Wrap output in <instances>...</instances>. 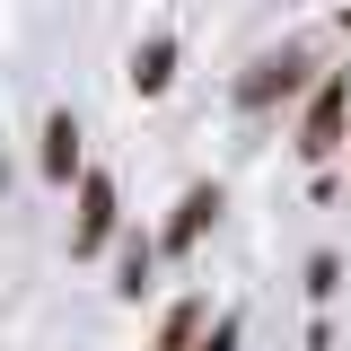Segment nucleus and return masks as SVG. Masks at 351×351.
<instances>
[{"label": "nucleus", "mask_w": 351, "mask_h": 351, "mask_svg": "<svg viewBox=\"0 0 351 351\" xmlns=\"http://www.w3.org/2000/svg\"><path fill=\"white\" fill-rule=\"evenodd\" d=\"M343 123H351V71H325L316 97H307V114H299V158H334Z\"/></svg>", "instance_id": "obj_1"}, {"label": "nucleus", "mask_w": 351, "mask_h": 351, "mask_svg": "<svg viewBox=\"0 0 351 351\" xmlns=\"http://www.w3.org/2000/svg\"><path fill=\"white\" fill-rule=\"evenodd\" d=\"M114 228H123L114 176H106V167H88V176H80V219H71V255H106V246H114Z\"/></svg>", "instance_id": "obj_2"}, {"label": "nucleus", "mask_w": 351, "mask_h": 351, "mask_svg": "<svg viewBox=\"0 0 351 351\" xmlns=\"http://www.w3.org/2000/svg\"><path fill=\"white\" fill-rule=\"evenodd\" d=\"M299 88H307V53H299V44H281V53L246 62V80H237V106H246V114H263V106H281V97H299Z\"/></svg>", "instance_id": "obj_3"}, {"label": "nucleus", "mask_w": 351, "mask_h": 351, "mask_svg": "<svg viewBox=\"0 0 351 351\" xmlns=\"http://www.w3.org/2000/svg\"><path fill=\"white\" fill-rule=\"evenodd\" d=\"M211 219H219V184H184V193H176V219L158 228V255H193Z\"/></svg>", "instance_id": "obj_4"}, {"label": "nucleus", "mask_w": 351, "mask_h": 351, "mask_svg": "<svg viewBox=\"0 0 351 351\" xmlns=\"http://www.w3.org/2000/svg\"><path fill=\"white\" fill-rule=\"evenodd\" d=\"M176 62H184V44H176L167 27H149V36L132 44V71H123L132 97H167V88H176Z\"/></svg>", "instance_id": "obj_5"}, {"label": "nucleus", "mask_w": 351, "mask_h": 351, "mask_svg": "<svg viewBox=\"0 0 351 351\" xmlns=\"http://www.w3.org/2000/svg\"><path fill=\"white\" fill-rule=\"evenodd\" d=\"M36 167H44V184H71V176H88V158H80V114H71V106H53V114H44V149H36Z\"/></svg>", "instance_id": "obj_6"}, {"label": "nucleus", "mask_w": 351, "mask_h": 351, "mask_svg": "<svg viewBox=\"0 0 351 351\" xmlns=\"http://www.w3.org/2000/svg\"><path fill=\"white\" fill-rule=\"evenodd\" d=\"M149 272H158V237H141V228H132V237H123V255H114V299H141V290H158Z\"/></svg>", "instance_id": "obj_7"}, {"label": "nucleus", "mask_w": 351, "mask_h": 351, "mask_svg": "<svg viewBox=\"0 0 351 351\" xmlns=\"http://www.w3.org/2000/svg\"><path fill=\"white\" fill-rule=\"evenodd\" d=\"M202 325H211V307H202V299H176L167 325H158V351H202Z\"/></svg>", "instance_id": "obj_8"}, {"label": "nucleus", "mask_w": 351, "mask_h": 351, "mask_svg": "<svg viewBox=\"0 0 351 351\" xmlns=\"http://www.w3.org/2000/svg\"><path fill=\"white\" fill-rule=\"evenodd\" d=\"M343 290V255H307V299H334Z\"/></svg>", "instance_id": "obj_9"}, {"label": "nucleus", "mask_w": 351, "mask_h": 351, "mask_svg": "<svg viewBox=\"0 0 351 351\" xmlns=\"http://www.w3.org/2000/svg\"><path fill=\"white\" fill-rule=\"evenodd\" d=\"M237 343H246V325H237V316H219L211 334H202V351H237Z\"/></svg>", "instance_id": "obj_10"}]
</instances>
